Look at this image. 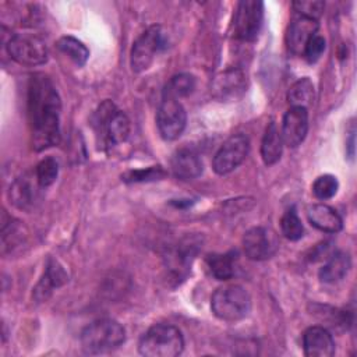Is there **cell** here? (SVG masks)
Wrapping results in <instances>:
<instances>
[{
    "label": "cell",
    "mask_w": 357,
    "mask_h": 357,
    "mask_svg": "<svg viewBox=\"0 0 357 357\" xmlns=\"http://www.w3.org/2000/svg\"><path fill=\"white\" fill-rule=\"evenodd\" d=\"M60 96L52 79L36 73L28 84V116L35 151H43L60 141Z\"/></svg>",
    "instance_id": "cell-1"
},
{
    "label": "cell",
    "mask_w": 357,
    "mask_h": 357,
    "mask_svg": "<svg viewBox=\"0 0 357 357\" xmlns=\"http://www.w3.org/2000/svg\"><path fill=\"white\" fill-rule=\"evenodd\" d=\"M92 127L102 146H114L127 141L130 135V120L112 100L99 105L92 117Z\"/></svg>",
    "instance_id": "cell-2"
},
{
    "label": "cell",
    "mask_w": 357,
    "mask_h": 357,
    "mask_svg": "<svg viewBox=\"0 0 357 357\" xmlns=\"http://www.w3.org/2000/svg\"><path fill=\"white\" fill-rule=\"evenodd\" d=\"M81 347L86 354H103L119 349L126 340V331L114 319L93 321L81 332Z\"/></svg>",
    "instance_id": "cell-3"
},
{
    "label": "cell",
    "mask_w": 357,
    "mask_h": 357,
    "mask_svg": "<svg viewBox=\"0 0 357 357\" xmlns=\"http://www.w3.org/2000/svg\"><path fill=\"white\" fill-rule=\"evenodd\" d=\"M184 350V337L170 324L151 326L139 339L138 351L145 357H176Z\"/></svg>",
    "instance_id": "cell-4"
},
{
    "label": "cell",
    "mask_w": 357,
    "mask_h": 357,
    "mask_svg": "<svg viewBox=\"0 0 357 357\" xmlns=\"http://www.w3.org/2000/svg\"><path fill=\"white\" fill-rule=\"evenodd\" d=\"M211 308L213 315L222 321H240L245 318L251 310V297L248 291L238 284L219 287L212 294Z\"/></svg>",
    "instance_id": "cell-5"
},
{
    "label": "cell",
    "mask_w": 357,
    "mask_h": 357,
    "mask_svg": "<svg viewBox=\"0 0 357 357\" xmlns=\"http://www.w3.org/2000/svg\"><path fill=\"white\" fill-rule=\"evenodd\" d=\"M167 47V35L160 25L146 28L131 47L130 63L134 73H142L151 67L158 53Z\"/></svg>",
    "instance_id": "cell-6"
},
{
    "label": "cell",
    "mask_w": 357,
    "mask_h": 357,
    "mask_svg": "<svg viewBox=\"0 0 357 357\" xmlns=\"http://www.w3.org/2000/svg\"><path fill=\"white\" fill-rule=\"evenodd\" d=\"M10 57L22 66H40L47 60V46L33 33H15L7 43Z\"/></svg>",
    "instance_id": "cell-7"
},
{
    "label": "cell",
    "mask_w": 357,
    "mask_h": 357,
    "mask_svg": "<svg viewBox=\"0 0 357 357\" xmlns=\"http://www.w3.org/2000/svg\"><path fill=\"white\" fill-rule=\"evenodd\" d=\"M187 124V113L178 99L170 96H162L158 113L156 126L159 134L166 141L177 139Z\"/></svg>",
    "instance_id": "cell-8"
},
{
    "label": "cell",
    "mask_w": 357,
    "mask_h": 357,
    "mask_svg": "<svg viewBox=\"0 0 357 357\" xmlns=\"http://www.w3.org/2000/svg\"><path fill=\"white\" fill-rule=\"evenodd\" d=\"M264 21V3L257 0H243L237 4L233 26L236 38L252 42L258 38Z\"/></svg>",
    "instance_id": "cell-9"
},
{
    "label": "cell",
    "mask_w": 357,
    "mask_h": 357,
    "mask_svg": "<svg viewBox=\"0 0 357 357\" xmlns=\"http://www.w3.org/2000/svg\"><path fill=\"white\" fill-rule=\"evenodd\" d=\"M248 151L250 141L244 134H234L229 137L213 156V170L218 174H227L233 172L247 158Z\"/></svg>",
    "instance_id": "cell-10"
},
{
    "label": "cell",
    "mask_w": 357,
    "mask_h": 357,
    "mask_svg": "<svg viewBox=\"0 0 357 357\" xmlns=\"http://www.w3.org/2000/svg\"><path fill=\"white\" fill-rule=\"evenodd\" d=\"M279 243L276 234L266 227L257 226L245 231L243 237V248L245 255L252 261H264L275 255Z\"/></svg>",
    "instance_id": "cell-11"
},
{
    "label": "cell",
    "mask_w": 357,
    "mask_h": 357,
    "mask_svg": "<svg viewBox=\"0 0 357 357\" xmlns=\"http://www.w3.org/2000/svg\"><path fill=\"white\" fill-rule=\"evenodd\" d=\"M308 131V109L290 106L282 120L280 137L284 145L290 148L298 146Z\"/></svg>",
    "instance_id": "cell-12"
},
{
    "label": "cell",
    "mask_w": 357,
    "mask_h": 357,
    "mask_svg": "<svg viewBox=\"0 0 357 357\" xmlns=\"http://www.w3.org/2000/svg\"><path fill=\"white\" fill-rule=\"evenodd\" d=\"M303 349L307 357H331L335 354V342L324 326H310L303 335Z\"/></svg>",
    "instance_id": "cell-13"
},
{
    "label": "cell",
    "mask_w": 357,
    "mask_h": 357,
    "mask_svg": "<svg viewBox=\"0 0 357 357\" xmlns=\"http://www.w3.org/2000/svg\"><path fill=\"white\" fill-rule=\"evenodd\" d=\"M318 21L297 15L289 25L287 46L293 53H303L307 42L317 33Z\"/></svg>",
    "instance_id": "cell-14"
},
{
    "label": "cell",
    "mask_w": 357,
    "mask_h": 357,
    "mask_svg": "<svg viewBox=\"0 0 357 357\" xmlns=\"http://www.w3.org/2000/svg\"><path fill=\"white\" fill-rule=\"evenodd\" d=\"M39 187L38 180L33 183L31 177L22 176L17 178L10 187L11 202L24 211H31L39 202Z\"/></svg>",
    "instance_id": "cell-15"
},
{
    "label": "cell",
    "mask_w": 357,
    "mask_h": 357,
    "mask_svg": "<svg viewBox=\"0 0 357 357\" xmlns=\"http://www.w3.org/2000/svg\"><path fill=\"white\" fill-rule=\"evenodd\" d=\"M173 174L180 180H192L202 173V162L199 156L188 148L177 151L170 162Z\"/></svg>",
    "instance_id": "cell-16"
},
{
    "label": "cell",
    "mask_w": 357,
    "mask_h": 357,
    "mask_svg": "<svg viewBox=\"0 0 357 357\" xmlns=\"http://www.w3.org/2000/svg\"><path fill=\"white\" fill-rule=\"evenodd\" d=\"M67 280H68V276L63 269V266L57 261L50 259L46 265V271L43 276L40 278L36 287L33 289V297L38 301H45L49 298L53 289L63 286Z\"/></svg>",
    "instance_id": "cell-17"
},
{
    "label": "cell",
    "mask_w": 357,
    "mask_h": 357,
    "mask_svg": "<svg viewBox=\"0 0 357 357\" xmlns=\"http://www.w3.org/2000/svg\"><path fill=\"white\" fill-rule=\"evenodd\" d=\"M307 216L315 229L325 233H337L343 227V220L339 213L325 204H315L310 206Z\"/></svg>",
    "instance_id": "cell-18"
},
{
    "label": "cell",
    "mask_w": 357,
    "mask_h": 357,
    "mask_svg": "<svg viewBox=\"0 0 357 357\" xmlns=\"http://www.w3.org/2000/svg\"><path fill=\"white\" fill-rule=\"evenodd\" d=\"M195 252H197V248L190 241V244L187 243V244L177 245L167 254L166 266H167L170 275L174 276V279H181L187 275Z\"/></svg>",
    "instance_id": "cell-19"
},
{
    "label": "cell",
    "mask_w": 357,
    "mask_h": 357,
    "mask_svg": "<svg viewBox=\"0 0 357 357\" xmlns=\"http://www.w3.org/2000/svg\"><path fill=\"white\" fill-rule=\"evenodd\" d=\"M351 268V258L347 252H335L319 269V279L324 283H336L342 280Z\"/></svg>",
    "instance_id": "cell-20"
},
{
    "label": "cell",
    "mask_w": 357,
    "mask_h": 357,
    "mask_svg": "<svg viewBox=\"0 0 357 357\" xmlns=\"http://www.w3.org/2000/svg\"><path fill=\"white\" fill-rule=\"evenodd\" d=\"M283 151V141L280 137V131L276 127L275 121H271L265 130L262 142H261V156L266 166L275 165Z\"/></svg>",
    "instance_id": "cell-21"
},
{
    "label": "cell",
    "mask_w": 357,
    "mask_h": 357,
    "mask_svg": "<svg viewBox=\"0 0 357 357\" xmlns=\"http://www.w3.org/2000/svg\"><path fill=\"white\" fill-rule=\"evenodd\" d=\"M244 75L240 70H229L216 77L213 82V91L220 99L236 98L244 91Z\"/></svg>",
    "instance_id": "cell-22"
},
{
    "label": "cell",
    "mask_w": 357,
    "mask_h": 357,
    "mask_svg": "<svg viewBox=\"0 0 357 357\" xmlns=\"http://www.w3.org/2000/svg\"><path fill=\"white\" fill-rule=\"evenodd\" d=\"M236 252L229 251L225 254H211L206 258V265L213 278L218 280H229L236 272Z\"/></svg>",
    "instance_id": "cell-23"
},
{
    "label": "cell",
    "mask_w": 357,
    "mask_h": 357,
    "mask_svg": "<svg viewBox=\"0 0 357 357\" xmlns=\"http://www.w3.org/2000/svg\"><path fill=\"white\" fill-rule=\"evenodd\" d=\"M314 84L308 77L300 78L298 81H296L287 93V99L289 103L291 106H300V107H305L308 109L310 105H312L314 102Z\"/></svg>",
    "instance_id": "cell-24"
},
{
    "label": "cell",
    "mask_w": 357,
    "mask_h": 357,
    "mask_svg": "<svg viewBox=\"0 0 357 357\" xmlns=\"http://www.w3.org/2000/svg\"><path fill=\"white\" fill-rule=\"evenodd\" d=\"M195 88V77L192 74L181 73L169 79L165 85L163 96H170L174 99H180L188 96Z\"/></svg>",
    "instance_id": "cell-25"
},
{
    "label": "cell",
    "mask_w": 357,
    "mask_h": 357,
    "mask_svg": "<svg viewBox=\"0 0 357 357\" xmlns=\"http://www.w3.org/2000/svg\"><path fill=\"white\" fill-rule=\"evenodd\" d=\"M56 46L63 54L68 56L79 67L84 66L89 57V50L86 46L73 36H61Z\"/></svg>",
    "instance_id": "cell-26"
},
{
    "label": "cell",
    "mask_w": 357,
    "mask_h": 357,
    "mask_svg": "<svg viewBox=\"0 0 357 357\" xmlns=\"http://www.w3.org/2000/svg\"><path fill=\"white\" fill-rule=\"evenodd\" d=\"M280 229H282V233L286 238L291 240V241H296V240H300L303 237V233H304V227H303V223H301V219L298 218L297 215V211L294 206L289 208L282 219H280Z\"/></svg>",
    "instance_id": "cell-27"
},
{
    "label": "cell",
    "mask_w": 357,
    "mask_h": 357,
    "mask_svg": "<svg viewBox=\"0 0 357 357\" xmlns=\"http://www.w3.org/2000/svg\"><path fill=\"white\" fill-rule=\"evenodd\" d=\"M59 174V163L53 158L42 159L35 170V177L42 188L52 185Z\"/></svg>",
    "instance_id": "cell-28"
},
{
    "label": "cell",
    "mask_w": 357,
    "mask_h": 357,
    "mask_svg": "<svg viewBox=\"0 0 357 357\" xmlns=\"http://www.w3.org/2000/svg\"><path fill=\"white\" fill-rule=\"evenodd\" d=\"M339 188V181L333 174H322L312 184V192L318 199L332 198Z\"/></svg>",
    "instance_id": "cell-29"
},
{
    "label": "cell",
    "mask_w": 357,
    "mask_h": 357,
    "mask_svg": "<svg viewBox=\"0 0 357 357\" xmlns=\"http://www.w3.org/2000/svg\"><path fill=\"white\" fill-rule=\"evenodd\" d=\"M293 8L297 15L318 21L325 8V3L321 0H298L293 3Z\"/></svg>",
    "instance_id": "cell-30"
},
{
    "label": "cell",
    "mask_w": 357,
    "mask_h": 357,
    "mask_svg": "<svg viewBox=\"0 0 357 357\" xmlns=\"http://www.w3.org/2000/svg\"><path fill=\"white\" fill-rule=\"evenodd\" d=\"M163 176H165V172L160 169V166H152L142 170H131L123 176V180L127 183H138V181L159 180Z\"/></svg>",
    "instance_id": "cell-31"
},
{
    "label": "cell",
    "mask_w": 357,
    "mask_h": 357,
    "mask_svg": "<svg viewBox=\"0 0 357 357\" xmlns=\"http://www.w3.org/2000/svg\"><path fill=\"white\" fill-rule=\"evenodd\" d=\"M326 47V42L324 39V36L315 33L305 45L303 54L307 59L308 63H315L317 60H319V57L322 56V53L325 52Z\"/></svg>",
    "instance_id": "cell-32"
},
{
    "label": "cell",
    "mask_w": 357,
    "mask_h": 357,
    "mask_svg": "<svg viewBox=\"0 0 357 357\" xmlns=\"http://www.w3.org/2000/svg\"><path fill=\"white\" fill-rule=\"evenodd\" d=\"M354 127L351 128V131H350V141L347 142V146H349V156L350 158H353V155H354Z\"/></svg>",
    "instance_id": "cell-33"
}]
</instances>
